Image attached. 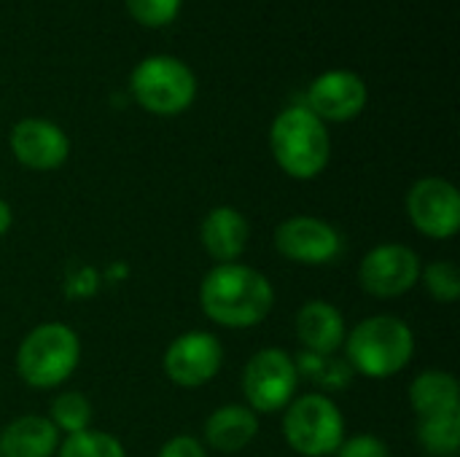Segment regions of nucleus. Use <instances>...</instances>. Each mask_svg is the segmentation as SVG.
Segmentation results:
<instances>
[{"instance_id":"nucleus-18","label":"nucleus","mask_w":460,"mask_h":457,"mask_svg":"<svg viewBox=\"0 0 460 457\" xmlns=\"http://www.w3.org/2000/svg\"><path fill=\"white\" fill-rule=\"evenodd\" d=\"M410 407L420 420L460 412L458 380L439 369H429L418 374L410 385Z\"/></svg>"},{"instance_id":"nucleus-1","label":"nucleus","mask_w":460,"mask_h":457,"mask_svg":"<svg viewBox=\"0 0 460 457\" xmlns=\"http://www.w3.org/2000/svg\"><path fill=\"white\" fill-rule=\"evenodd\" d=\"M199 307L224 329H253L272 312L275 288L253 267L216 264L199 286Z\"/></svg>"},{"instance_id":"nucleus-21","label":"nucleus","mask_w":460,"mask_h":457,"mask_svg":"<svg viewBox=\"0 0 460 457\" xmlns=\"http://www.w3.org/2000/svg\"><path fill=\"white\" fill-rule=\"evenodd\" d=\"M59 457H127L121 442L105 431H94L86 428L81 434H70L65 436V442H59Z\"/></svg>"},{"instance_id":"nucleus-9","label":"nucleus","mask_w":460,"mask_h":457,"mask_svg":"<svg viewBox=\"0 0 460 457\" xmlns=\"http://www.w3.org/2000/svg\"><path fill=\"white\" fill-rule=\"evenodd\" d=\"M407 215L410 224L431 240L456 237L460 229L458 189L437 175L420 178L407 194Z\"/></svg>"},{"instance_id":"nucleus-3","label":"nucleus","mask_w":460,"mask_h":457,"mask_svg":"<svg viewBox=\"0 0 460 457\" xmlns=\"http://www.w3.org/2000/svg\"><path fill=\"white\" fill-rule=\"evenodd\" d=\"M270 145L278 167L296 180L318 178L332 159L326 124L307 105H291L278 113L270 129Z\"/></svg>"},{"instance_id":"nucleus-22","label":"nucleus","mask_w":460,"mask_h":457,"mask_svg":"<svg viewBox=\"0 0 460 457\" xmlns=\"http://www.w3.org/2000/svg\"><path fill=\"white\" fill-rule=\"evenodd\" d=\"M296 364V372L305 374L307 380L323 385V388H332V391H340L348 385L353 369L342 361H334V356H313V353H302Z\"/></svg>"},{"instance_id":"nucleus-13","label":"nucleus","mask_w":460,"mask_h":457,"mask_svg":"<svg viewBox=\"0 0 460 457\" xmlns=\"http://www.w3.org/2000/svg\"><path fill=\"white\" fill-rule=\"evenodd\" d=\"M307 102L321 121H350L367 105V86L350 70H329L313 81Z\"/></svg>"},{"instance_id":"nucleus-15","label":"nucleus","mask_w":460,"mask_h":457,"mask_svg":"<svg viewBox=\"0 0 460 457\" xmlns=\"http://www.w3.org/2000/svg\"><path fill=\"white\" fill-rule=\"evenodd\" d=\"M296 337L305 353L313 356H334L348 337V326L342 312L323 299H310L296 312Z\"/></svg>"},{"instance_id":"nucleus-8","label":"nucleus","mask_w":460,"mask_h":457,"mask_svg":"<svg viewBox=\"0 0 460 457\" xmlns=\"http://www.w3.org/2000/svg\"><path fill=\"white\" fill-rule=\"evenodd\" d=\"M420 256L399 242L375 245L358 264V283L369 296L396 299L412 291L420 280Z\"/></svg>"},{"instance_id":"nucleus-12","label":"nucleus","mask_w":460,"mask_h":457,"mask_svg":"<svg viewBox=\"0 0 460 457\" xmlns=\"http://www.w3.org/2000/svg\"><path fill=\"white\" fill-rule=\"evenodd\" d=\"M11 151L27 170H57L70 156L67 135L46 119H22L11 132Z\"/></svg>"},{"instance_id":"nucleus-7","label":"nucleus","mask_w":460,"mask_h":457,"mask_svg":"<svg viewBox=\"0 0 460 457\" xmlns=\"http://www.w3.org/2000/svg\"><path fill=\"white\" fill-rule=\"evenodd\" d=\"M299 372L294 358L280 347H261L251 356L243 372V393L245 407L256 415H275L283 412L296 399Z\"/></svg>"},{"instance_id":"nucleus-4","label":"nucleus","mask_w":460,"mask_h":457,"mask_svg":"<svg viewBox=\"0 0 460 457\" xmlns=\"http://www.w3.org/2000/svg\"><path fill=\"white\" fill-rule=\"evenodd\" d=\"M81 361V339L65 323L35 326L16 350V372L35 391L59 388L73 377Z\"/></svg>"},{"instance_id":"nucleus-20","label":"nucleus","mask_w":460,"mask_h":457,"mask_svg":"<svg viewBox=\"0 0 460 457\" xmlns=\"http://www.w3.org/2000/svg\"><path fill=\"white\" fill-rule=\"evenodd\" d=\"M49 420L65 436L81 434V431H86L92 426V401L78 391H65L51 401Z\"/></svg>"},{"instance_id":"nucleus-26","label":"nucleus","mask_w":460,"mask_h":457,"mask_svg":"<svg viewBox=\"0 0 460 457\" xmlns=\"http://www.w3.org/2000/svg\"><path fill=\"white\" fill-rule=\"evenodd\" d=\"M159 457H208V453L199 439H194L189 434H178L170 442H164V447L159 450Z\"/></svg>"},{"instance_id":"nucleus-28","label":"nucleus","mask_w":460,"mask_h":457,"mask_svg":"<svg viewBox=\"0 0 460 457\" xmlns=\"http://www.w3.org/2000/svg\"><path fill=\"white\" fill-rule=\"evenodd\" d=\"M0 457H3V455H0Z\"/></svg>"},{"instance_id":"nucleus-10","label":"nucleus","mask_w":460,"mask_h":457,"mask_svg":"<svg viewBox=\"0 0 460 457\" xmlns=\"http://www.w3.org/2000/svg\"><path fill=\"white\" fill-rule=\"evenodd\" d=\"M224 366V347L210 331H186L164 350V374L178 388H202Z\"/></svg>"},{"instance_id":"nucleus-16","label":"nucleus","mask_w":460,"mask_h":457,"mask_svg":"<svg viewBox=\"0 0 460 457\" xmlns=\"http://www.w3.org/2000/svg\"><path fill=\"white\" fill-rule=\"evenodd\" d=\"M259 434V415L245 404H226L205 420V442L224 455L243 453Z\"/></svg>"},{"instance_id":"nucleus-19","label":"nucleus","mask_w":460,"mask_h":457,"mask_svg":"<svg viewBox=\"0 0 460 457\" xmlns=\"http://www.w3.org/2000/svg\"><path fill=\"white\" fill-rule=\"evenodd\" d=\"M418 439L431 455L456 457L460 447V412L423 417L418 423Z\"/></svg>"},{"instance_id":"nucleus-24","label":"nucleus","mask_w":460,"mask_h":457,"mask_svg":"<svg viewBox=\"0 0 460 457\" xmlns=\"http://www.w3.org/2000/svg\"><path fill=\"white\" fill-rule=\"evenodd\" d=\"M124 3L129 13L146 27H164L181 11V0H124Z\"/></svg>"},{"instance_id":"nucleus-5","label":"nucleus","mask_w":460,"mask_h":457,"mask_svg":"<svg viewBox=\"0 0 460 457\" xmlns=\"http://www.w3.org/2000/svg\"><path fill=\"white\" fill-rule=\"evenodd\" d=\"M283 412V436L296 455L332 457L345 439V417L323 393H305Z\"/></svg>"},{"instance_id":"nucleus-14","label":"nucleus","mask_w":460,"mask_h":457,"mask_svg":"<svg viewBox=\"0 0 460 457\" xmlns=\"http://www.w3.org/2000/svg\"><path fill=\"white\" fill-rule=\"evenodd\" d=\"M251 240V224L248 218L229 205L213 207L199 226V242L205 253L218 261V264H232L237 261Z\"/></svg>"},{"instance_id":"nucleus-25","label":"nucleus","mask_w":460,"mask_h":457,"mask_svg":"<svg viewBox=\"0 0 460 457\" xmlns=\"http://www.w3.org/2000/svg\"><path fill=\"white\" fill-rule=\"evenodd\" d=\"M334 457H391V450L383 439L372 434H358L353 439H342Z\"/></svg>"},{"instance_id":"nucleus-23","label":"nucleus","mask_w":460,"mask_h":457,"mask_svg":"<svg viewBox=\"0 0 460 457\" xmlns=\"http://www.w3.org/2000/svg\"><path fill=\"white\" fill-rule=\"evenodd\" d=\"M420 280L437 302H442V304L458 302L460 272L453 261H431L429 267L420 269Z\"/></svg>"},{"instance_id":"nucleus-27","label":"nucleus","mask_w":460,"mask_h":457,"mask_svg":"<svg viewBox=\"0 0 460 457\" xmlns=\"http://www.w3.org/2000/svg\"><path fill=\"white\" fill-rule=\"evenodd\" d=\"M11 224H13V210H11V205L0 197V237L11 229Z\"/></svg>"},{"instance_id":"nucleus-2","label":"nucleus","mask_w":460,"mask_h":457,"mask_svg":"<svg viewBox=\"0 0 460 457\" xmlns=\"http://www.w3.org/2000/svg\"><path fill=\"white\" fill-rule=\"evenodd\" d=\"M348 366L369 380H388L404 372L415 356V334L396 315L364 318L345 337Z\"/></svg>"},{"instance_id":"nucleus-11","label":"nucleus","mask_w":460,"mask_h":457,"mask_svg":"<svg viewBox=\"0 0 460 457\" xmlns=\"http://www.w3.org/2000/svg\"><path fill=\"white\" fill-rule=\"evenodd\" d=\"M275 248L294 264L323 267L340 256L342 237L332 224L315 215H294L275 229Z\"/></svg>"},{"instance_id":"nucleus-6","label":"nucleus","mask_w":460,"mask_h":457,"mask_svg":"<svg viewBox=\"0 0 460 457\" xmlns=\"http://www.w3.org/2000/svg\"><path fill=\"white\" fill-rule=\"evenodd\" d=\"M129 89L146 110L156 116H175L194 102L197 81L194 73L181 59L156 54L146 57L132 70Z\"/></svg>"},{"instance_id":"nucleus-17","label":"nucleus","mask_w":460,"mask_h":457,"mask_svg":"<svg viewBox=\"0 0 460 457\" xmlns=\"http://www.w3.org/2000/svg\"><path fill=\"white\" fill-rule=\"evenodd\" d=\"M59 450V431L43 415H22L0 434L3 457H51Z\"/></svg>"}]
</instances>
